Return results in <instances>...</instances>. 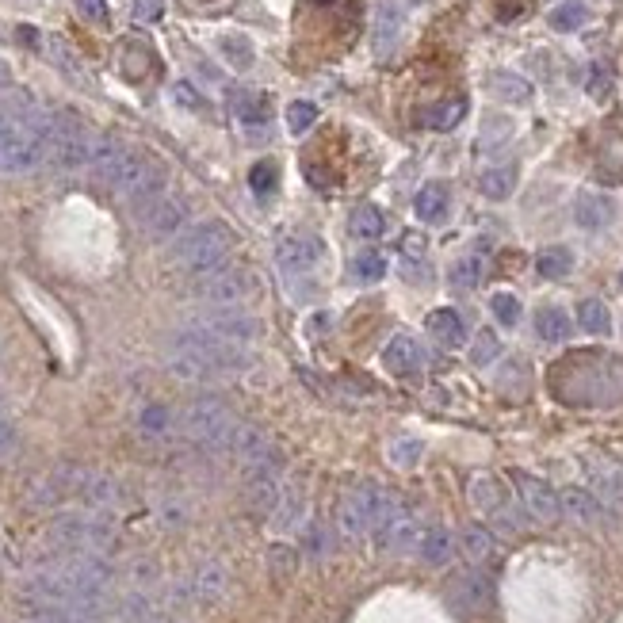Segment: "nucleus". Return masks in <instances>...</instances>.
<instances>
[{
    "mask_svg": "<svg viewBox=\"0 0 623 623\" xmlns=\"http://www.w3.org/2000/svg\"><path fill=\"white\" fill-rule=\"evenodd\" d=\"M50 119L43 115H0V172L23 176L46 161Z\"/></svg>",
    "mask_w": 623,
    "mask_h": 623,
    "instance_id": "f257e3e1",
    "label": "nucleus"
},
{
    "mask_svg": "<svg viewBox=\"0 0 623 623\" xmlns=\"http://www.w3.org/2000/svg\"><path fill=\"white\" fill-rule=\"evenodd\" d=\"M230 245H234V230H230L222 218H207V222L184 226L180 234L172 237L169 257H172V264H180V268H188L192 276H199V272L218 268V264L226 260V253H230Z\"/></svg>",
    "mask_w": 623,
    "mask_h": 623,
    "instance_id": "f03ea898",
    "label": "nucleus"
},
{
    "mask_svg": "<svg viewBox=\"0 0 623 623\" xmlns=\"http://www.w3.org/2000/svg\"><path fill=\"white\" fill-rule=\"evenodd\" d=\"M180 429H184V436H188L192 444L207 448V452H230L237 421H234V413L226 409V402H218V398H211V394H203V398H195L192 406L184 409Z\"/></svg>",
    "mask_w": 623,
    "mask_h": 623,
    "instance_id": "7ed1b4c3",
    "label": "nucleus"
},
{
    "mask_svg": "<svg viewBox=\"0 0 623 623\" xmlns=\"http://www.w3.org/2000/svg\"><path fill=\"white\" fill-rule=\"evenodd\" d=\"M192 295L207 306H245L260 295V280L249 268L237 264H218L211 272H199L192 283Z\"/></svg>",
    "mask_w": 623,
    "mask_h": 623,
    "instance_id": "20e7f679",
    "label": "nucleus"
},
{
    "mask_svg": "<svg viewBox=\"0 0 623 623\" xmlns=\"http://www.w3.org/2000/svg\"><path fill=\"white\" fill-rule=\"evenodd\" d=\"M390 490L375 486V482H352L341 494V505H337V520H341L344 536H367L375 528V520L387 505Z\"/></svg>",
    "mask_w": 623,
    "mask_h": 623,
    "instance_id": "39448f33",
    "label": "nucleus"
},
{
    "mask_svg": "<svg viewBox=\"0 0 623 623\" xmlns=\"http://www.w3.org/2000/svg\"><path fill=\"white\" fill-rule=\"evenodd\" d=\"M375 539H379V547L390 551V555H406V551H417V539H421V528H417V516L406 509V501H398V497L390 494L387 505H383V513L375 520Z\"/></svg>",
    "mask_w": 623,
    "mask_h": 623,
    "instance_id": "423d86ee",
    "label": "nucleus"
},
{
    "mask_svg": "<svg viewBox=\"0 0 623 623\" xmlns=\"http://www.w3.org/2000/svg\"><path fill=\"white\" fill-rule=\"evenodd\" d=\"M329 257V249H325L322 237L314 234H287L276 245V264H280V272L291 280H299V276H310V272H318Z\"/></svg>",
    "mask_w": 623,
    "mask_h": 623,
    "instance_id": "0eeeda50",
    "label": "nucleus"
},
{
    "mask_svg": "<svg viewBox=\"0 0 623 623\" xmlns=\"http://www.w3.org/2000/svg\"><path fill=\"white\" fill-rule=\"evenodd\" d=\"M195 322L203 325V329H211V333L222 337V341L241 344V348L260 337V322L253 318V314H245L241 306H207Z\"/></svg>",
    "mask_w": 623,
    "mask_h": 623,
    "instance_id": "6e6552de",
    "label": "nucleus"
},
{
    "mask_svg": "<svg viewBox=\"0 0 623 623\" xmlns=\"http://www.w3.org/2000/svg\"><path fill=\"white\" fill-rule=\"evenodd\" d=\"M513 486H516V497H520V505H524V513L532 516V520H539V524H555L562 516V501L559 494L543 482V478H536V474H524L516 471L513 474Z\"/></svg>",
    "mask_w": 623,
    "mask_h": 623,
    "instance_id": "1a4fd4ad",
    "label": "nucleus"
},
{
    "mask_svg": "<svg viewBox=\"0 0 623 623\" xmlns=\"http://www.w3.org/2000/svg\"><path fill=\"white\" fill-rule=\"evenodd\" d=\"M138 222H142V230L150 234V241H172V237L184 230L188 211H184V203H180V199L161 195V199H153L150 207H142V211H138Z\"/></svg>",
    "mask_w": 623,
    "mask_h": 623,
    "instance_id": "9d476101",
    "label": "nucleus"
},
{
    "mask_svg": "<svg viewBox=\"0 0 623 623\" xmlns=\"http://www.w3.org/2000/svg\"><path fill=\"white\" fill-rule=\"evenodd\" d=\"M616 222V199L604 192H581L574 199V226L585 234H601Z\"/></svg>",
    "mask_w": 623,
    "mask_h": 623,
    "instance_id": "9b49d317",
    "label": "nucleus"
},
{
    "mask_svg": "<svg viewBox=\"0 0 623 623\" xmlns=\"http://www.w3.org/2000/svg\"><path fill=\"white\" fill-rule=\"evenodd\" d=\"M402 35H406V12L398 8V4H379V12H375V31H371V39H375V54L379 58H390L398 43H402Z\"/></svg>",
    "mask_w": 623,
    "mask_h": 623,
    "instance_id": "f8f14e48",
    "label": "nucleus"
},
{
    "mask_svg": "<svg viewBox=\"0 0 623 623\" xmlns=\"http://www.w3.org/2000/svg\"><path fill=\"white\" fill-rule=\"evenodd\" d=\"M226 589H230V574H226L222 562H203L188 581V593L199 604H218L226 597Z\"/></svg>",
    "mask_w": 623,
    "mask_h": 623,
    "instance_id": "ddd939ff",
    "label": "nucleus"
},
{
    "mask_svg": "<svg viewBox=\"0 0 623 623\" xmlns=\"http://www.w3.org/2000/svg\"><path fill=\"white\" fill-rule=\"evenodd\" d=\"M425 325H429V337L440 348H463L467 344V322H463V314L452 310V306L432 310L429 318H425Z\"/></svg>",
    "mask_w": 623,
    "mask_h": 623,
    "instance_id": "4468645a",
    "label": "nucleus"
},
{
    "mask_svg": "<svg viewBox=\"0 0 623 623\" xmlns=\"http://www.w3.org/2000/svg\"><path fill=\"white\" fill-rule=\"evenodd\" d=\"M245 497H249V509H253V513L272 516L276 509H280V501H283L280 474H272V471H249V490H245Z\"/></svg>",
    "mask_w": 623,
    "mask_h": 623,
    "instance_id": "2eb2a0df",
    "label": "nucleus"
},
{
    "mask_svg": "<svg viewBox=\"0 0 623 623\" xmlns=\"http://www.w3.org/2000/svg\"><path fill=\"white\" fill-rule=\"evenodd\" d=\"M559 501H562V516H570L574 524H601L604 509H608L593 490H581V486L562 490Z\"/></svg>",
    "mask_w": 623,
    "mask_h": 623,
    "instance_id": "dca6fc26",
    "label": "nucleus"
},
{
    "mask_svg": "<svg viewBox=\"0 0 623 623\" xmlns=\"http://www.w3.org/2000/svg\"><path fill=\"white\" fill-rule=\"evenodd\" d=\"M455 547H459V539L448 532V528H440V524H432V528H421V539H417V555L425 566H448L455 559Z\"/></svg>",
    "mask_w": 623,
    "mask_h": 623,
    "instance_id": "f3484780",
    "label": "nucleus"
},
{
    "mask_svg": "<svg viewBox=\"0 0 623 623\" xmlns=\"http://www.w3.org/2000/svg\"><path fill=\"white\" fill-rule=\"evenodd\" d=\"M383 367H387L394 379H413L421 371V348L409 337H394V341L383 348Z\"/></svg>",
    "mask_w": 623,
    "mask_h": 623,
    "instance_id": "a211bd4d",
    "label": "nucleus"
},
{
    "mask_svg": "<svg viewBox=\"0 0 623 623\" xmlns=\"http://www.w3.org/2000/svg\"><path fill=\"white\" fill-rule=\"evenodd\" d=\"M467 494H471L474 509H478V513H486L490 520H494V516L501 513L505 505H509V490L497 482L494 474H474L471 490H467Z\"/></svg>",
    "mask_w": 623,
    "mask_h": 623,
    "instance_id": "6ab92c4d",
    "label": "nucleus"
},
{
    "mask_svg": "<svg viewBox=\"0 0 623 623\" xmlns=\"http://www.w3.org/2000/svg\"><path fill=\"white\" fill-rule=\"evenodd\" d=\"M448 207H452V192H448V184H440V180H432L425 184L417 199H413V215L421 218V222H440V218L448 215Z\"/></svg>",
    "mask_w": 623,
    "mask_h": 623,
    "instance_id": "aec40b11",
    "label": "nucleus"
},
{
    "mask_svg": "<svg viewBox=\"0 0 623 623\" xmlns=\"http://www.w3.org/2000/svg\"><path fill=\"white\" fill-rule=\"evenodd\" d=\"M589 474H593V490L601 497L608 509H623V467H612V463H589Z\"/></svg>",
    "mask_w": 623,
    "mask_h": 623,
    "instance_id": "412c9836",
    "label": "nucleus"
},
{
    "mask_svg": "<svg viewBox=\"0 0 623 623\" xmlns=\"http://www.w3.org/2000/svg\"><path fill=\"white\" fill-rule=\"evenodd\" d=\"M459 551H463L471 562H490L497 555V539H494L490 528H482V524H467V528L459 532Z\"/></svg>",
    "mask_w": 623,
    "mask_h": 623,
    "instance_id": "4be33fe9",
    "label": "nucleus"
},
{
    "mask_svg": "<svg viewBox=\"0 0 623 623\" xmlns=\"http://www.w3.org/2000/svg\"><path fill=\"white\" fill-rule=\"evenodd\" d=\"M570 314L562 306H539L536 310V337L547 344H562L570 337Z\"/></svg>",
    "mask_w": 623,
    "mask_h": 623,
    "instance_id": "5701e85b",
    "label": "nucleus"
},
{
    "mask_svg": "<svg viewBox=\"0 0 623 623\" xmlns=\"http://www.w3.org/2000/svg\"><path fill=\"white\" fill-rule=\"evenodd\" d=\"M383 230H387V222H383V211L375 203H360L348 215V234L356 237V241H379Z\"/></svg>",
    "mask_w": 623,
    "mask_h": 623,
    "instance_id": "b1692460",
    "label": "nucleus"
},
{
    "mask_svg": "<svg viewBox=\"0 0 623 623\" xmlns=\"http://www.w3.org/2000/svg\"><path fill=\"white\" fill-rule=\"evenodd\" d=\"M516 165H494V169H486L482 176H478V192L486 195V199H494V203H501V199H509V195L516 192Z\"/></svg>",
    "mask_w": 623,
    "mask_h": 623,
    "instance_id": "393cba45",
    "label": "nucleus"
},
{
    "mask_svg": "<svg viewBox=\"0 0 623 623\" xmlns=\"http://www.w3.org/2000/svg\"><path fill=\"white\" fill-rule=\"evenodd\" d=\"M536 272L543 280H566L574 272V253L566 245H551V249H539Z\"/></svg>",
    "mask_w": 623,
    "mask_h": 623,
    "instance_id": "a878e982",
    "label": "nucleus"
},
{
    "mask_svg": "<svg viewBox=\"0 0 623 623\" xmlns=\"http://www.w3.org/2000/svg\"><path fill=\"white\" fill-rule=\"evenodd\" d=\"M234 115L241 119V127H249V130L268 127V96H257V92H237L234 96Z\"/></svg>",
    "mask_w": 623,
    "mask_h": 623,
    "instance_id": "bb28decb",
    "label": "nucleus"
},
{
    "mask_svg": "<svg viewBox=\"0 0 623 623\" xmlns=\"http://www.w3.org/2000/svg\"><path fill=\"white\" fill-rule=\"evenodd\" d=\"M578 325L593 337H608L612 333V310L601 299H581L578 302Z\"/></svg>",
    "mask_w": 623,
    "mask_h": 623,
    "instance_id": "cd10ccee",
    "label": "nucleus"
},
{
    "mask_svg": "<svg viewBox=\"0 0 623 623\" xmlns=\"http://www.w3.org/2000/svg\"><path fill=\"white\" fill-rule=\"evenodd\" d=\"M463 115H467V100L463 96H452V100H440L436 108L425 111V127L429 130H452L463 123Z\"/></svg>",
    "mask_w": 623,
    "mask_h": 623,
    "instance_id": "c85d7f7f",
    "label": "nucleus"
},
{
    "mask_svg": "<svg viewBox=\"0 0 623 623\" xmlns=\"http://www.w3.org/2000/svg\"><path fill=\"white\" fill-rule=\"evenodd\" d=\"M482 257L478 253H467V257L452 260V268H448V283H452L455 291H474L478 283H482Z\"/></svg>",
    "mask_w": 623,
    "mask_h": 623,
    "instance_id": "c756f323",
    "label": "nucleus"
},
{
    "mask_svg": "<svg viewBox=\"0 0 623 623\" xmlns=\"http://www.w3.org/2000/svg\"><path fill=\"white\" fill-rule=\"evenodd\" d=\"M497 100H509V104H528L532 100V85L524 81V77H516V73H494V81H490Z\"/></svg>",
    "mask_w": 623,
    "mask_h": 623,
    "instance_id": "7c9ffc66",
    "label": "nucleus"
},
{
    "mask_svg": "<svg viewBox=\"0 0 623 623\" xmlns=\"http://www.w3.org/2000/svg\"><path fill=\"white\" fill-rule=\"evenodd\" d=\"M348 276L356 283H379L383 276H387V257L383 253H360V257H352V264H348Z\"/></svg>",
    "mask_w": 623,
    "mask_h": 623,
    "instance_id": "2f4dec72",
    "label": "nucleus"
},
{
    "mask_svg": "<svg viewBox=\"0 0 623 623\" xmlns=\"http://www.w3.org/2000/svg\"><path fill=\"white\" fill-rule=\"evenodd\" d=\"M589 23V8L581 0H562L559 8H551V27L555 31H581Z\"/></svg>",
    "mask_w": 623,
    "mask_h": 623,
    "instance_id": "473e14b6",
    "label": "nucleus"
},
{
    "mask_svg": "<svg viewBox=\"0 0 623 623\" xmlns=\"http://www.w3.org/2000/svg\"><path fill=\"white\" fill-rule=\"evenodd\" d=\"M490 314H494L497 325L513 329V325H520V314H524V306H520V299H516L513 291H497V295H490Z\"/></svg>",
    "mask_w": 623,
    "mask_h": 623,
    "instance_id": "72a5a7b5",
    "label": "nucleus"
},
{
    "mask_svg": "<svg viewBox=\"0 0 623 623\" xmlns=\"http://www.w3.org/2000/svg\"><path fill=\"white\" fill-rule=\"evenodd\" d=\"M81 497H85L92 509H108L111 501H115V482H111L108 474H88L85 486H81Z\"/></svg>",
    "mask_w": 623,
    "mask_h": 623,
    "instance_id": "f704fd0d",
    "label": "nucleus"
},
{
    "mask_svg": "<svg viewBox=\"0 0 623 623\" xmlns=\"http://www.w3.org/2000/svg\"><path fill=\"white\" fill-rule=\"evenodd\" d=\"M501 356V341L490 329H478V337L471 341V364L474 367H490Z\"/></svg>",
    "mask_w": 623,
    "mask_h": 623,
    "instance_id": "c9c22d12",
    "label": "nucleus"
},
{
    "mask_svg": "<svg viewBox=\"0 0 623 623\" xmlns=\"http://www.w3.org/2000/svg\"><path fill=\"white\" fill-rule=\"evenodd\" d=\"M459 601L467 604V608H478V604L490 601V581L482 578V574H467V578L459 581Z\"/></svg>",
    "mask_w": 623,
    "mask_h": 623,
    "instance_id": "e433bc0d",
    "label": "nucleus"
},
{
    "mask_svg": "<svg viewBox=\"0 0 623 623\" xmlns=\"http://www.w3.org/2000/svg\"><path fill=\"white\" fill-rule=\"evenodd\" d=\"M268 566H272V574L276 578H291L295 570H299V555H295V547H287V543H276L272 551H268Z\"/></svg>",
    "mask_w": 623,
    "mask_h": 623,
    "instance_id": "4c0bfd02",
    "label": "nucleus"
},
{
    "mask_svg": "<svg viewBox=\"0 0 623 623\" xmlns=\"http://www.w3.org/2000/svg\"><path fill=\"white\" fill-rule=\"evenodd\" d=\"M314 123H318V108H314L310 100H295V104L287 108V130H291V134H306Z\"/></svg>",
    "mask_w": 623,
    "mask_h": 623,
    "instance_id": "58836bf2",
    "label": "nucleus"
},
{
    "mask_svg": "<svg viewBox=\"0 0 623 623\" xmlns=\"http://www.w3.org/2000/svg\"><path fill=\"white\" fill-rule=\"evenodd\" d=\"M222 54H226L237 69H249V65H253V46H249L245 35H226V39H222Z\"/></svg>",
    "mask_w": 623,
    "mask_h": 623,
    "instance_id": "ea45409f",
    "label": "nucleus"
},
{
    "mask_svg": "<svg viewBox=\"0 0 623 623\" xmlns=\"http://www.w3.org/2000/svg\"><path fill=\"white\" fill-rule=\"evenodd\" d=\"M509 134H513V123H509V119H486L482 138H478V150H497L501 142H509Z\"/></svg>",
    "mask_w": 623,
    "mask_h": 623,
    "instance_id": "a19ab883",
    "label": "nucleus"
},
{
    "mask_svg": "<svg viewBox=\"0 0 623 623\" xmlns=\"http://www.w3.org/2000/svg\"><path fill=\"white\" fill-rule=\"evenodd\" d=\"M280 528H299L302 524V516H306V497L302 494H287L280 501Z\"/></svg>",
    "mask_w": 623,
    "mask_h": 623,
    "instance_id": "79ce46f5",
    "label": "nucleus"
},
{
    "mask_svg": "<svg viewBox=\"0 0 623 623\" xmlns=\"http://www.w3.org/2000/svg\"><path fill=\"white\" fill-rule=\"evenodd\" d=\"M421 452H425L421 440H394V444H390V459H394L398 467H413V463L421 459Z\"/></svg>",
    "mask_w": 623,
    "mask_h": 623,
    "instance_id": "37998d69",
    "label": "nucleus"
},
{
    "mask_svg": "<svg viewBox=\"0 0 623 623\" xmlns=\"http://www.w3.org/2000/svg\"><path fill=\"white\" fill-rule=\"evenodd\" d=\"M172 100H176V104H180L184 111H207L203 96H199V92H195L188 81H176V85H172Z\"/></svg>",
    "mask_w": 623,
    "mask_h": 623,
    "instance_id": "c03bdc74",
    "label": "nucleus"
},
{
    "mask_svg": "<svg viewBox=\"0 0 623 623\" xmlns=\"http://www.w3.org/2000/svg\"><path fill=\"white\" fill-rule=\"evenodd\" d=\"M138 425L150 432V436L165 432V429H169V409H165V406H146V409H142V417H138Z\"/></svg>",
    "mask_w": 623,
    "mask_h": 623,
    "instance_id": "a18cd8bd",
    "label": "nucleus"
},
{
    "mask_svg": "<svg viewBox=\"0 0 623 623\" xmlns=\"http://www.w3.org/2000/svg\"><path fill=\"white\" fill-rule=\"evenodd\" d=\"M249 184H253V192L257 195L272 192V188H276V165H272V161H260V165H253Z\"/></svg>",
    "mask_w": 623,
    "mask_h": 623,
    "instance_id": "49530a36",
    "label": "nucleus"
},
{
    "mask_svg": "<svg viewBox=\"0 0 623 623\" xmlns=\"http://www.w3.org/2000/svg\"><path fill=\"white\" fill-rule=\"evenodd\" d=\"M130 12H134V20L157 23L165 16V0H130Z\"/></svg>",
    "mask_w": 623,
    "mask_h": 623,
    "instance_id": "de8ad7c7",
    "label": "nucleus"
},
{
    "mask_svg": "<svg viewBox=\"0 0 623 623\" xmlns=\"http://www.w3.org/2000/svg\"><path fill=\"white\" fill-rule=\"evenodd\" d=\"M73 4H77V12H81L88 23H108L111 20L108 0H73Z\"/></svg>",
    "mask_w": 623,
    "mask_h": 623,
    "instance_id": "09e8293b",
    "label": "nucleus"
},
{
    "mask_svg": "<svg viewBox=\"0 0 623 623\" xmlns=\"http://www.w3.org/2000/svg\"><path fill=\"white\" fill-rule=\"evenodd\" d=\"M402 253H406L409 260H421L425 253H429V237L421 234V230H409V234H402Z\"/></svg>",
    "mask_w": 623,
    "mask_h": 623,
    "instance_id": "8fccbe9b",
    "label": "nucleus"
},
{
    "mask_svg": "<svg viewBox=\"0 0 623 623\" xmlns=\"http://www.w3.org/2000/svg\"><path fill=\"white\" fill-rule=\"evenodd\" d=\"M12 448H16V425L0 417V459L12 452Z\"/></svg>",
    "mask_w": 623,
    "mask_h": 623,
    "instance_id": "3c124183",
    "label": "nucleus"
},
{
    "mask_svg": "<svg viewBox=\"0 0 623 623\" xmlns=\"http://www.w3.org/2000/svg\"><path fill=\"white\" fill-rule=\"evenodd\" d=\"M153 578H157V570H153L150 562H138V566H134V581H138V585H150Z\"/></svg>",
    "mask_w": 623,
    "mask_h": 623,
    "instance_id": "603ef678",
    "label": "nucleus"
},
{
    "mask_svg": "<svg viewBox=\"0 0 623 623\" xmlns=\"http://www.w3.org/2000/svg\"><path fill=\"white\" fill-rule=\"evenodd\" d=\"M8 85H12V73H8V65L0 62V92H4Z\"/></svg>",
    "mask_w": 623,
    "mask_h": 623,
    "instance_id": "864d4df0",
    "label": "nucleus"
},
{
    "mask_svg": "<svg viewBox=\"0 0 623 623\" xmlns=\"http://www.w3.org/2000/svg\"><path fill=\"white\" fill-rule=\"evenodd\" d=\"M620 287H623V272H620Z\"/></svg>",
    "mask_w": 623,
    "mask_h": 623,
    "instance_id": "5fc2aeb1",
    "label": "nucleus"
},
{
    "mask_svg": "<svg viewBox=\"0 0 623 623\" xmlns=\"http://www.w3.org/2000/svg\"><path fill=\"white\" fill-rule=\"evenodd\" d=\"M123 623H134V620H123Z\"/></svg>",
    "mask_w": 623,
    "mask_h": 623,
    "instance_id": "6e6d98bb",
    "label": "nucleus"
},
{
    "mask_svg": "<svg viewBox=\"0 0 623 623\" xmlns=\"http://www.w3.org/2000/svg\"><path fill=\"white\" fill-rule=\"evenodd\" d=\"M0 406H4V398H0Z\"/></svg>",
    "mask_w": 623,
    "mask_h": 623,
    "instance_id": "4d7b16f0",
    "label": "nucleus"
}]
</instances>
